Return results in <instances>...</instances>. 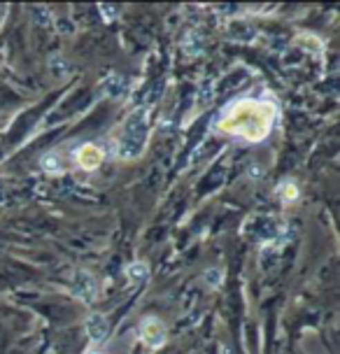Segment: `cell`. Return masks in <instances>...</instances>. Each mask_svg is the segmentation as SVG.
I'll return each mask as SVG.
<instances>
[{"label": "cell", "instance_id": "6da1fadb", "mask_svg": "<svg viewBox=\"0 0 340 354\" xmlns=\"http://www.w3.org/2000/svg\"><path fill=\"white\" fill-rule=\"evenodd\" d=\"M273 119V105L261 103V100H240L231 110H226L219 129L224 133H233V136L249 138V140H261L263 136H268Z\"/></svg>", "mask_w": 340, "mask_h": 354}, {"label": "cell", "instance_id": "7a4b0ae2", "mask_svg": "<svg viewBox=\"0 0 340 354\" xmlns=\"http://www.w3.org/2000/svg\"><path fill=\"white\" fill-rule=\"evenodd\" d=\"M149 140V110H135L133 115L126 119L122 133H119L117 140V156L119 159H138L142 154L144 147H147Z\"/></svg>", "mask_w": 340, "mask_h": 354}, {"label": "cell", "instance_id": "3957f363", "mask_svg": "<svg viewBox=\"0 0 340 354\" xmlns=\"http://www.w3.org/2000/svg\"><path fill=\"white\" fill-rule=\"evenodd\" d=\"M73 294L77 296V299L91 303L93 299H96L98 294V282L96 277H93L91 273H86V270H79L77 275H75L73 280Z\"/></svg>", "mask_w": 340, "mask_h": 354}, {"label": "cell", "instance_id": "277c9868", "mask_svg": "<svg viewBox=\"0 0 340 354\" xmlns=\"http://www.w3.org/2000/svg\"><path fill=\"white\" fill-rule=\"evenodd\" d=\"M140 336H142L144 343L156 350V347H161L163 343H166V326L161 324V319L147 317L140 326Z\"/></svg>", "mask_w": 340, "mask_h": 354}, {"label": "cell", "instance_id": "5b68a950", "mask_svg": "<svg viewBox=\"0 0 340 354\" xmlns=\"http://www.w3.org/2000/svg\"><path fill=\"white\" fill-rule=\"evenodd\" d=\"M100 91L108 98H122L129 91V80L124 75H108V77L100 82Z\"/></svg>", "mask_w": 340, "mask_h": 354}, {"label": "cell", "instance_id": "8992f818", "mask_svg": "<svg viewBox=\"0 0 340 354\" xmlns=\"http://www.w3.org/2000/svg\"><path fill=\"white\" fill-rule=\"evenodd\" d=\"M86 331H89L91 340L100 343V340H105V336H108L110 324H108V319H105L103 315H91V317L86 319Z\"/></svg>", "mask_w": 340, "mask_h": 354}, {"label": "cell", "instance_id": "52a82bcc", "mask_svg": "<svg viewBox=\"0 0 340 354\" xmlns=\"http://www.w3.org/2000/svg\"><path fill=\"white\" fill-rule=\"evenodd\" d=\"M77 163L82 168H86V170H93L100 163V159H103V154L98 151V147H93V145H84L79 151H77Z\"/></svg>", "mask_w": 340, "mask_h": 354}, {"label": "cell", "instance_id": "ba28073f", "mask_svg": "<svg viewBox=\"0 0 340 354\" xmlns=\"http://www.w3.org/2000/svg\"><path fill=\"white\" fill-rule=\"evenodd\" d=\"M126 275H129L131 280H147L149 268H147V263L135 261V263H131L129 268H126Z\"/></svg>", "mask_w": 340, "mask_h": 354}, {"label": "cell", "instance_id": "9c48e42d", "mask_svg": "<svg viewBox=\"0 0 340 354\" xmlns=\"http://www.w3.org/2000/svg\"><path fill=\"white\" fill-rule=\"evenodd\" d=\"M49 68H52L54 77H61V75H68V71H70V63L63 59V56H52V61H49Z\"/></svg>", "mask_w": 340, "mask_h": 354}, {"label": "cell", "instance_id": "30bf717a", "mask_svg": "<svg viewBox=\"0 0 340 354\" xmlns=\"http://www.w3.org/2000/svg\"><path fill=\"white\" fill-rule=\"evenodd\" d=\"M42 168H45L47 173H59V170H61V156L59 154H47L45 159H42Z\"/></svg>", "mask_w": 340, "mask_h": 354}, {"label": "cell", "instance_id": "8fae6325", "mask_svg": "<svg viewBox=\"0 0 340 354\" xmlns=\"http://www.w3.org/2000/svg\"><path fill=\"white\" fill-rule=\"evenodd\" d=\"M222 280H224V270L222 268H212V270H207V273H205V282L210 284L212 289H217L219 284H222Z\"/></svg>", "mask_w": 340, "mask_h": 354}, {"label": "cell", "instance_id": "7c38bea8", "mask_svg": "<svg viewBox=\"0 0 340 354\" xmlns=\"http://www.w3.org/2000/svg\"><path fill=\"white\" fill-rule=\"evenodd\" d=\"M280 196L285 201H294L296 196H299V189H296L292 182H287V185H280Z\"/></svg>", "mask_w": 340, "mask_h": 354}, {"label": "cell", "instance_id": "4fadbf2b", "mask_svg": "<svg viewBox=\"0 0 340 354\" xmlns=\"http://www.w3.org/2000/svg\"><path fill=\"white\" fill-rule=\"evenodd\" d=\"M98 10L105 15V21H112L117 17V8H112V5H98Z\"/></svg>", "mask_w": 340, "mask_h": 354}]
</instances>
